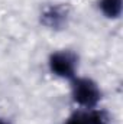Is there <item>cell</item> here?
Segmentation results:
<instances>
[{"instance_id":"5b68a950","label":"cell","mask_w":123,"mask_h":124,"mask_svg":"<svg viewBox=\"0 0 123 124\" xmlns=\"http://www.w3.org/2000/svg\"><path fill=\"white\" fill-rule=\"evenodd\" d=\"M65 124H87V117H86V113L83 111H78V113H74Z\"/></svg>"},{"instance_id":"3957f363","label":"cell","mask_w":123,"mask_h":124,"mask_svg":"<svg viewBox=\"0 0 123 124\" xmlns=\"http://www.w3.org/2000/svg\"><path fill=\"white\" fill-rule=\"evenodd\" d=\"M100 10L109 19H117L122 15V0H100Z\"/></svg>"},{"instance_id":"7a4b0ae2","label":"cell","mask_w":123,"mask_h":124,"mask_svg":"<svg viewBox=\"0 0 123 124\" xmlns=\"http://www.w3.org/2000/svg\"><path fill=\"white\" fill-rule=\"evenodd\" d=\"M51 71L61 78H74L77 69V59L68 51H60L51 55L49 58Z\"/></svg>"},{"instance_id":"6da1fadb","label":"cell","mask_w":123,"mask_h":124,"mask_svg":"<svg viewBox=\"0 0 123 124\" xmlns=\"http://www.w3.org/2000/svg\"><path fill=\"white\" fill-rule=\"evenodd\" d=\"M71 93H72V100L78 105L87 110L94 108L101 98L100 88L94 81L88 78H74Z\"/></svg>"},{"instance_id":"8992f818","label":"cell","mask_w":123,"mask_h":124,"mask_svg":"<svg viewBox=\"0 0 123 124\" xmlns=\"http://www.w3.org/2000/svg\"><path fill=\"white\" fill-rule=\"evenodd\" d=\"M0 124H9V123H6L4 120H1V118H0Z\"/></svg>"},{"instance_id":"277c9868","label":"cell","mask_w":123,"mask_h":124,"mask_svg":"<svg viewBox=\"0 0 123 124\" xmlns=\"http://www.w3.org/2000/svg\"><path fill=\"white\" fill-rule=\"evenodd\" d=\"M86 117H87V124H109V117L104 111L91 108L86 111Z\"/></svg>"}]
</instances>
